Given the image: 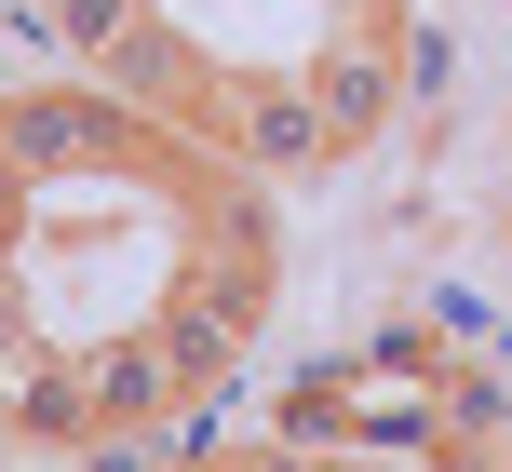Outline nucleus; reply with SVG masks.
Returning <instances> with one entry per match:
<instances>
[{
    "label": "nucleus",
    "mask_w": 512,
    "mask_h": 472,
    "mask_svg": "<svg viewBox=\"0 0 512 472\" xmlns=\"http://www.w3.org/2000/svg\"><path fill=\"white\" fill-rule=\"evenodd\" d=\"M203 446H189L176 419H149V432H95V446H81V472H189Z\"/></svg>",
    "instance_id": "0eeeda50"
},
{
    "label": "nucleus",
    "mask_w": 512,
    "mask_h": 472,
    "mask_svg": "<svg viewBox=\"0 0 512 472\" xmlns=\"http://www.w3.org/2000/svg\"><path fill=\"white\" fill-rule=\"evenodd\" d=\"M189 135H216L243 176H310V162H337V135H324V108H310V81H216Z\"/></svg>",
    "instance_id": "f257e3e1"
},
{
    "label": "nucleus",
    "mask_w": 512,
    "mask_h": 472,
    "mask_svg": "<svg viewBox=\"0 0 512 472\" xmlns=\"http://www.w3.org/2000/svg\"><path fill=\"white\" fill-rule=\"evenodd\" d=\"M81 378H95V432H149V419H176V405H189L149 324H135V338H95V351H81Z\"/></svg>",
    "instance_id": "20e7f679"
},
{
    "label": "nucleus",
    "mask_w": 512,
    "mask_h": 472,
    "mask_svg": "<svg viewBox=\"0 0 512 472\" xmlns=\"http://www.w3.org/2000/svg\"><path fill=\"white\" fill-rule=\"evenodd\" d=\"M405 95H418V68L378 41V27H337L324 54H310V108H324V135H337V162L351 149H378L391 122H405Z\"/></svg>",
    "instance_id": "f03ea898"
},
{
    "label": "nucleus",
    "mask_w": 512,
    "mask_h": 472,
    "mask_svg": "<svg viewBox=\"0 0 512 472\" xmlns=\"http://www.w3.org/2000/svg\"><path fill=\"white\" fill-rule=\"evenodd\" d=\"M149 27H162V14H149V0H41V41H54V54H68V68H95V81H108V68H122V54H135V41H149Z\"/></svg>",
    "instance_id": "423d86ee"
},
{
    "label": "nucleus",
    "mask_w": 512,
    "mask_h": 472,
    "mask_svg": "<svg viewBox=\"0 0 512 472\" xmlns=\"http://www.w3.org/2000/svg\"><path fill=\"white\" fill-rule=\"evenodd\" d=\"M203 472H337V459H310L297 432H270V446H230V459H203Z\"/></svg>",
    "instance_id": "6e6552de"
},
{
    "label": "nucleus",
    "mask_w": 512,
    "mask_h": 472,
    "mask_svg": "<svg viewBox=\"0 0 512 472\" xmlns=\"http://www.w3.org/2000/svg\"><path fill=\"white\" fill-rule=\"evenodd\" d=\"M0 432L14 446H95V378H81V351H27L14 378H0Z\"/></svg>",
    "instance_id": "7ed1b4c3"
},
{
    "label": "nucleus",
    "mask_w": 512,
    "mask_h": 472,
    "mask_svg": "<svg viewBox=\"0 0 512 472\" xmlns=\"http://www.w3.org/2000/svg\"><path fill=\"white\" fill-rule=\"evenodd\" d=\"M149 338H162V365H176V392H189V405H203V392H230V378H243V351H256L243 324H230V311H203L189 284H162Z\"/></svg>",
    "instance_id": "39448f33"
}]
</instances>
